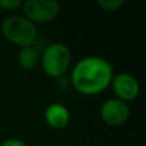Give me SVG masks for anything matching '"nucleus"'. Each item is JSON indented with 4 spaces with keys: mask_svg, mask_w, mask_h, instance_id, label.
Returning <instances> with one entry per match:
<instances>
[{
    "mask_svg": "<svg viewBox=\"0 0 146 146\" xmlns=\"http://www.w3.org/2000/svg\"><path fill=\"white\" fill-rule=\"evenodd\" d=\"M114 71L111 64L101 56L88 55L76 62L71 71V86L81 95H99L110 86Z\"/></svg>",
    "mask_w": 146,
    "mask_h": 146,
    "instance_id": "1",
    "label": "nucleus"
},
{
    "mask_svg": "<svg viewBox=\"0 0 146 146\" xmlns=\"http://www.w3.org/2000/svg\"><path fill=\"white\" fill-rule=\"evenodd\" d=\"M1 33L10 44L19 48L33 46L37 40V26L25 15H9L1 23Z\"/></svg>",
    "mask_w": 146,
    "mask_h": 146,
    "instance_id": "2",
    "label": "nucleus"
},
{
    "mask_svg": "<svg viewBox=\"0 0 146 146\" xmlns=\"http://www.w3.org/2000/svg\"><path fill=\"white\" fill-rule=\"evenodd\" d=\"M72 55L67 45L62 42H53L45 48L40 58V66L44 73L51 78L64 76L71 66Z\"/></svg>",
    "mask_w": 146,
    "mask_h": 146,
    "instance_id": "3",
    "label": "nucleus"
},
{
    "mask_svg": "<svg viewBox=\"0 0 146 146\" xmlns=\"http://www.w3.org/2000/svg\"><path fill=\"white\" fill-rule=\"evenodd\" d=\"M23 15L33 25L54 21L60 13V3L56 0H26L22 4Z\"/></svg>",
    "mask_w": 146,
    "mask_h": 146,
    "instance_id": "4",
    "label": "nucleus"
},
{
    "mask_svg": "<svg viewBox=\"0 0 146 146\" xmlns=\"http://www.w3.org/2000/svg\"><path fill=\"white\" fill-rule=\"evenodd\" d=\"M101 121L111 127H119L124 124L129 118L131 109L128 103H124L115 98L106 99L99 109Z\"/></svg>",
    "mask_w": 146,
    "mask_h": 146,
    "instance_id": "5",
    "label": "nucleus"
},
{
    "mask_svg": "<svg viewBox=\"0 0 146 146\" xmlns=\"http://www.w3.org/2000/svg\"><path fill=\"white\" fill-rule=\"evenodd\" d=\"M109 87H111L113 90L114 98L124 103L135 100L140 95V90H141L139 80L133 74L127 72L114 73Z\"/></svg>",
    "mask_w": 146,
    "mask_h": 146,
    "instance_id": "6",
    "label": "nucleus"
},
{
    "mask_svg": "<svg viewBox=\"0 0 146 146\" xmlns=\"http://www.w3.org/2000/svg\"><path fill=\"white\" fill-rule=\"evenodd\" d=\"M44 119L53 129H64L71 122V113L62 103H51L44 110Z\"/></svg>",
    "mask_w": 146,
    "mask_h": 146,
    "instance_id": "7",
    "label": "nucleus"
},
{
    "mask_svg": "<svg viewBox=\"0 0 146 146\" xmlns=\"http://www.w3.org/2000/svg\"><path fill=\"white\" fill-rule=\"evenodd\" d=\"M40 58L41 54L35 46H26V48H19V51L17 54V62L18 66L26 71H32L40 66Z\"/></svg>",
    "mask_w": 146,
    "mask_h": 146,
    "instance_id": "8",
    "label": "nucleus"
},
{
    "mask_svg": "<svg viewBox=\"0 0 146 146\" xmlns=\"http://www.w3.org/2000/svg\"><path fill=\"white\" fill-rule=\"evenodd\" d=\"M126 4L124 0H99L98 7H100L104 12H117Z\"/></svg>",
    "mask_w": 146,
    "mask_h": 146,
    "instance_id": "9",
    "label": "nucleus"
},
{
    "mask_svg": "<svg viewBox=\"0 0 146 146\" xmlns=\"http://www.w3.org/2000/svg\"><path fill=\"white\" fill-rule=\"evenodd\" d=\"M22 0H0V9L4 10H18L22 8Z\"/></svg>",
    "mask_w": 146,
    "mask_h": 146,
    "instance_id": "10",
    "label": "nucleus"
},
{
    "mask_svg": "<svg viewBox=\"0 0 146 146\" xmlns=\"http://www.w3.org/2000/svg\"><path fill=\"white\" fill-rule=\"evenodd\" d=\"M55 80V82H54V85H55V87L58 88L59 91H67L69 87H71V82H69V77H66V74L64 76H60V77L58 78H54Z\"/></svg>",
    "mask_w": 146,
    "mask_h": 146,
    "instance_id": "11",
    "label": "nucleus"
},
{
    "mask_svg": "<svg viewBox=\"0 0 146 146\" xmlns=\"http://www.w3.org/2000/svg\"><path fill=\"white\" fill-rule=\"evenodd\" d=\"M0 146H28L23 140L19 139H14V137H10V139H5L4 141H1Z\"/></svg>",
    "mask_w": 146,
    "mask_h": 146,
    "instance_id": "12",
    "label": "nucleus"
}]
</instances>
